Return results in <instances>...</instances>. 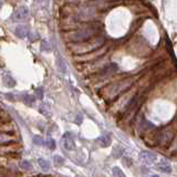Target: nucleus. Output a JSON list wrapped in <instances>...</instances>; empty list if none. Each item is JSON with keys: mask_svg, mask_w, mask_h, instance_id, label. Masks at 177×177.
Instances as JSON below:
<instances>
[{"mask_svg": "<svg viewBox=\"0 0 177 177\" xmlns=\"http://www.w3.org/2000/svg\"><path fill=\"white\" fill-rule=\"evenodd\" d=\"M94 33H95V30L93 28H86L74 33L72 35V40L73 41H84V40L90 39L92 37V35H94Z\"/></svg>", "mask_w": 177, "mask_h": 177, "instance_id": "1", "label": "nucleus"}, {"mask_svg": "<svg viewBox=\"0 0 177 177\" xmlns=\"http://www.w3.org/2000/svg\"><path fill=\"white\" fill-rule=\"evenodd\" d=\"M62 145L64 146V148L68 149V151H72V149L75 148L74 140H73V137L71 136V134L67 133V134H64V135H63V137H62Z\"/></svg>", "mask_w": 177, "mask_h": 177, "instance_id": "2", "label": "nucleus"}, {"mask_svg": "<svg viewBox=\"0 0 177 177\" xmlns=\"http://www.w3.org/2000/svg\"><path fill=\"white\" fill-rule=\"evenodd\" d=\"M29 14V10L26 7H20L19 9H17L13 13V20L14 21H20V20H24V19L28 17Z\"/></svg>", "mask_w": 177, "mask_h": 177, "instance_id": "3", "label": "nucleus"}, {"mask_svg": "<svg viewBox=\"0 0 177 177\" xmlns=\"http://www.w3.org/2000/svg\"><path fill=\"white\" fill-rule=\"evenodd\" d=\"M141 158L147 164H153L154 162L156 161V155L155 154L148 153V152H143L141 153Z\"/></svg>", "mask_w": 177, "mask_h": 177, "instance_id": "4", "label": "nucleus"}, {"mask_svg": "<svg viewBox=\"0 0 177 177\" xmlns=\"http://www.w3.org/2000/svg\"><path fill=\"white\" fill-rule=\"evenodd\" d=\"M28 32H29V30L26 26H18L16 29V35H17V37H19V38L27 37V35H28Z\"/></svg>", "mask_w": 177, "mask_h": 177, "instance_id": "5", "label": "nucleus"}, {"mask_svg": "<svg viewBox=\"0 0 177 177\" xmlns=\"http://www.w3.org/2000/svg\"><path fill=\"white\" fill-rule=\"evenodd\" d=\"M98 143L102 147H107V146H110V145H111V137H110V136H107V135L101 136V137L98 140Z\"/></svg>", "mask_w": 177, "mask_h": 177, "instance_id": "6", "label": "nucleus"}, {"mask_svg": "<svg viewBox=\"0 0 177 177\" xmlns=\"http://www.w3.org/2000/svg\"><path fill=\"white\" fill-rule=\"evenodd\" d=\"M158 169H161L162 172H165V173H170L172 172V168H170L169 163H167L166 161H162L158 165Z\"/></svg>", "mask_w": 177, "mask_h": 177, "instance_id": "7", "label": "nucleus"}, {"mask_svg": "<svg viewBox=\"0 0 177 177\" xmlns=\"http://www.w3.org/2000/svg\"><path fill=\"white\" fill-rule=\"evenodd\" d=\"M3 83H5L8 88H12V86L16 85V81H14L10 75H6V77L3 78Z\"/></svg>", "mask_w": 177, "mask_h": 177, "instance_id": "8", "label": "nucleus"}, {"mask_svg": "<svg viewBox=\"0 0 177 177\" xmlns=\"http://www.w3.org/2000/svg\"><path fill=\"white\" fill-rule=\"evenodd\" d=\"M39 165L41 166L43 169H46V170H48V169H50V163L48 161H46V159H42V158H40L39 161Z\"/></svg>", "mask_w": 177, "mask_h": 177, "instance_id": "9", "label": "nucleus"}, {"mask_svg": "<svg viewBox=\"0 0 177 177\" xmlns=\"http://www.w3.org/2000/svg\"><path fill=\"white\" fill-rule=\"evenodd\" d=\"M56 64H58V68H59V70H60L61 72H65V70H67V67H65V63L63 62V60H61V59L59 58L58 61H56Z\"/></svg>", "mask_w": 177, "mask_h": 177, "instance_id": "10", "label": "nucleus"}, {"mask_svg": "<svg viewBox=\"0 0 177 177\" xmlns=\"http://www.w3.org/2000/svg\"><path fill=\"white\" fill-rule=\"evenodd\" d=\"M51 44L49 43V42H47V41H43L42 42V44H41V50L42 51H46V52H49V51H51Z\"/></svg>", "mask_w": 177, "mask_h": 177, "instance_id": "11", "label": "nucleus"}, {"mask_svg": "<svg viewBox=\"0 0 177 177\" xmlns=\"http://www.w3.org/2000/svg\"><path fill=\"white\" fill-rule=\"evenodd\" d=\"M113 174H114L115 176H117V177H125L124 173L122 172V170L120 169L119 167H114V168H113Z\"/></svg>", "mask_w": 177, "mask_h": 177, "instance_id": "12", "label": "nucleus"}, {"mask_svg": "<svg viewBox=\"0 0 177 177\" xmlns=\"http://www.w3.org/2000/svg\"><path fill=\"white\" fill-rule=\"evenodd\" d=\"M24 102H26L27 104L31 105L33 102H35V98H33L32 95H26V98H24Z\"/></svg>", "mask_w": 177, "mask_h": 177, "instance_id": "13", "label": "nucleus"}, {"mask_svg": "<svg viewBox=\"0 0 177 177\" xmlns=\"http://www.w3.org/2000/svg\"><path fill=\"white\" fill-rule=\"evenodd\" d=\"M46 145H47V146L49 147L50 149H54V148H56V143H54L53 140H48L47 142H46Z\"/></svg>", "mask_w": 177, "mask_h": 177, "instance_id": "14", "label": "nucleus"}, {"mask_svg": "<svg viewBox=\"0 0 177 177\" xmlns=\"http://www.w3.org/2000/svg\"><path fill=\"white\" fill-rule=\"evenodd\" d=\"M33 142H35V144H37V145H43L44 144L43 140H42L40 136H35V137H33Z\"/></svg>", "mask_w": 177, "mask_h": 177, "instance_id": "15", "label": "nucleus"}, {"mask_svg": "<svg viewBox=\"0 0 177 177\" xmlns=\"http://www.w3.org/2000/svg\"><path fill=\"white\" fill-rule=\"evenodd\" d=\"M54 162L56 165H63V158H61L60 156H54Z\"/></svg>", "mask_w": 177, "mask_h": 177, "instance_id": "16", "label": "nucleus"}, {"mask_svg": "<svg viewBox=\"0 0 177 177\" xmlns=\"http://www.w3.org/2000/svg\"><path fill=\"white\" fill-rule=\"evenodd\" d=\"M22 167H24V169H30V168H31V164L29 163V162L24 161V163H22Z\"/></svg>", "mask_w": 177, "mask_h": 177, "instance_id": "17", "label": "nucleus"}, {"mask_svg": "<svg viewBox=\"0 0 177 177\" xmlns=\"http://www.w3.org/2000/svg\"><path fill=\"white\" fill-rule=\"evenodd\" d=\"M152 177H157V176H152Z\"/></svg>", "mask_w": 177, "mask_h": 177, "instance_id": "18", "label": "nucleus"}, {"mask_svg": "<svg viewBox=\"0 0 177 177\" xmlns=\"http://www.w3.org/2000/svg\"><path fill=\"white\" fill-rule=\"evenodd\" d=\"M0 6H1V3H0Z\"/></svg>", "mask_w": 177, "mask_h": 177, "instance_id": "19", "label": "nucleus"}]
</instances>
